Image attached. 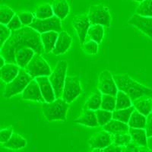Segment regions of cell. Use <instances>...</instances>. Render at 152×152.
Here are the masks:
<instances>
[{
    "mask_svg": "<svg viewBox=\"0 0 152 152\" xmlns=\"http://www.w3.org/2000/svg\"><path fill=\"white\" fill-rule=\"evenodd\" d=\"M23 47H31L36 53H44L40 34L29 26H24L19 30L12 31V35L1 47L0 54L8 63L16 64L15 53Z\"/></svg>",
    "mask_w": 152,
    "mask_h": 152,
    "instance_id": "6da1fadb",
    "label": "cell"
},
{
    "mask_svg": "<svg viewBox=\"0 0 152 152\" xmlns=\"http://www.w3.org/2000/svg\"><path fill=\"white\" fill-rule=\"evenodd\" d=\"M113 78L118 90L126 93L132 101L144 96L152 97V88L142 85L128 74H115Z\"/></svg>",
    "mask_w": 152,
    "mask_h": 152,
    "instance_id": "7a4b0ae2",
    "label": "cell"
},
{
    "mask_svg": "<svg viewBox=\"0 0 152 152\" xmlns=\"http://www.w3.org/2000/svg\"><path fill=\"white\" fill-rule=\"evenodd\" d=\"M69 104L63 99L56 98L51 103H43L42 112L48 122L66 121Z\"/></svg>",
    "mask_w": 152,
    "mask_h": 152,
    "instance_id": "3957f363",
    "label": "cell"
},
{
    "mask_svg": "<svg viewBox=\"0 0 152 152\" xmlns=\"http://www.w3.org/2000/svg\"><path fill=\"white\" fill-rule=\"evenodd\" d=\"M34 78L27 72L25 69L21 68L17 77L12 80L10 83L6 84L3 92V97L6 99H9L18 94L22 93L28 84Z\"/></svg>",
    "mask_w": 152,
    "mask_h": 152,
    "instance_id": "277c9868",
    "label": "cell"
},
{
    "mask_svg": "<svg viewBox=\"0 0 152 152\" xmlns=\"http://www.w3.org/2000/svg\"><path fill=\"white\" fill-rule=\"evenodd\" d=\"M68 63L66 60H60L57 62L52 74L49 76V79L53 87L56 98H61L66 78Z\"/></svg>",
    "mask_w": 152,
    "mask_h": 152,
    "instance_id": "5b68a950",
    "label": "cell"
},
{
    "mask_svg": "<svg viewBox=\"0 0 152 152\" xmlns=\"http://www.w3.org/2000/svg\"><path fill=\"white\" fill-rule=\"evenodd\" d=\"M88 18L91 24H100L109 28L111 24V15L109 8L102 5H94L88 10Z\"/></svg>",
    "mask_w": 152,
    "mask_h": 152,
    "instance_id": "8992f818",
    "label": "cell"
},
{
    "mask_svg": "<svg viewBox=\"0 0 152 152\" xmlns=\"http://www.w3.org/2000/svg\"><path fill=\"white\" fill-rule=\"evenodd\" d=\"M25 70L34 79L40 76L49 77L53 72L47 61L38 53H35L31 62L25 68Z\"/></svg>",
    "mask_w": 152,
    "mask_h": 152,
    "instance_id": "52a82bcc",
    "label": "cell"
},
{
    "mask_svg": "<svg viewBox=\"0 0 152 152\" xmlns=\"http://www.w3.org/2000/svg\"><path fill=\"white\" fill-rule=\"evenodd\" d=\"M81 91H82V88H81L79 77L78 76H66L62 98L66 102L70 104L78 98V97H79Z\"/></svg>",
    "mask_w": 152,
    "mask_h": 152,
    "instance_id": "ba28073f",
    "label": "cell"
},
{
    "mask_svg": "<svg viewBox=\"0 0 152 152\" xmlns=\"http://www.w3.org/2000/svg\"><path fill=\"white\" fill-rule=\"evenodd\" d=\"M29 27L34 29L40 34L46 33L49 31H56L59 33L62 31L61 20L55 15L46 19H38L35 18Z\"/></svg>",
    "mask_w": 152,
    "mask_h": 152,
    "instance_id": "9c48e42d",
    "label": "cell"
},
{
    "mask_svg": "<svg viewBox=\"0 0 152 152\" xmlns=\"http://www.w3.org/2000/svg\"><path fill=\"white\" fill-rule=\"evenodd\" d=\"M97 88L102 94H110L116 96L118 92V88L115 82L113 75L108 70H104L98 76Z\"/></svg>",
    "mask_w": 152,
    "mask_h": 152,
    "instance_id": "30bf717a",
    "label": "cell"
},
{
    "mask_svg": "<svg viewBox=\"0 0 152 152\" xmlns=\"http://www.w3.org/2000/svg\"><path fill=\"white\" fill-rule=\"evenodd\" d=\"M113 143V135L105 130L94 133L88 140L89 147L92 149H104Z\"/></svg>",
    "mask_w": 152,
    "mask_h": 152,
    "instance_id": "8fae6325",
    "label": "cell"
},
{
    "mask_svg": "<svg viewBox=\"0 0 152 152\" xmlns=\"http://www.w3.org/2000/svg\"><path fill=\"white\" fill-rule=\"evenodd\" d=\"M72 25L78 34L81 45L83 44L88 36V30L91 25L88 14H81L75 16L72 21Z\"/></svg>",
    "mask_w": 152,
    "mask_h": 152,
    "instance_id": "7c38bea8",
    "label": "cell"
},
{
    "mask_svg": "<svg viewBox=\"0 0 152 152\" xmlns=\"http://www.w3.org/2000/svg\"><path fill=\"white\" fill-rule=\"evenodd\" d=\"M128 23L152 39V17H145L135 13L129 18Z\"/></svg>",
    "mask_w": 152,
    "mask_h": 152,
    "instance_id": "4fadbf2b",
    "label": "cell"
},
{
    "mask_svg": "<svg viewBox=\"0 0 152 152\" xmlns=\"http://www.w3.org/2000/svg\"><path fill=\"white\" fill-rule=\"evenodd\" d=\"M21 98L24 100H31L38 103H45L41 91L36 79H33L28 84L24 91L21 93Z\"/></svg>",
    "mask_w": 152,
    "mask_h": 152,
    "instance_id": "5bb4252c",
    "label": "cell"
},
{
    "mask_svg": "<svg viewBox=\"0 0 152 152\" xmlns=\"http://www.w3.org/2000/svg\"><path fill=\"white\" fill-rule=\"evenodd\" d=\"M40 86L42 95L45 100V102L51 103L56 99L53 87L49 79L48 76H40L34 78Z\"/></svg>",
    "mask_w": 152,
    "mask_h": 152,
    "instance_id": "9a60e30c",
    "label": "cell"
},
{
    "mask_svg": "<svg viewBox=\"0 0 152 152\" xmlns=\"http://www.w3.org/2000/svg\"><path fill=\"white\" fill-rule=\"evenodd\" d=\"M72 43V37L66 31H61L59 33L56 43L52 53L56 56L63 55L71 47Z\"/></svg>",
    "mask_w": 152,
    "mask_h": 152,
    "instance_id": "2e32d148",
    "label": "cell"
},
{
    "mask_svg": "<svg viewBox=\"0 0 152 152\" xmlns=\"http://www.w3.org/2000/svg\"><path fill=\"white\" fill-rule=\"evenodd\" d=\"M74 123H77V124L83 125V126H88V127H91V128L100 126L95 111L85 109V108L83 109L81 115L78 118L74 119Z\"/></svg>",
    "mask_w": 152,
    "mask_h": 152,
    "instance_id": "e0dca14e",
    "label": "cell"
},
{
    "mask_svg": "<svg viewBox=\"0 0 152 152\" xmlns=\"http://www.w3.org/2000/svg\"><path fill=\"white\" fill-rule=\"evenodd\" d=\"M35 53H36L34 50L31 47H23L19 49L15 53L16 64L20 68L25 69Z\"/></svg>",
    "mask_w": 152,
    "mask_h": 152,
    "instance_id": "ac0fdd59",
    "label": "cell"
},
{
    "mask_svg": "<svg viewBox=\"0 0 152 152\" xmlns=\"http://www.w3.org/2000/svg\"><path fill=\"white\" fill-rule=\"evenodd\" d=\"M20 69L21 68L17 64L6 62L5 66L1 67V69H0L1 79L5 84L10 83L12 80H14L17 77L18 75L19 74Z\"/></svg>",
    "mask_w": 152,
    "mask_h": 152,
    "instance_id": "d6986e66",
    "label": "cell"
},
{
    "mask_svg": "<svg viewBox=\"0 0 152 152\" xmlns=\"http://www.w3.org/2000/svg\"><path fill=\"white\" fill-rule=\"evenodd\" d=\"M132 106L137 111L148 116L152 113V99L151 97L144 96L132 101Z\"/></svg>",
    "mask_w": 152,
    "mask_h": 152,
    "instance_id": "ffe728a7",
    "label": "cell"
},
{
    "mask_svg": "<svg viewBox=\"0 0 152 152\" xmlns=\"http://www.w3.org/2000/svg\"><path fill=\"white\" fill-rule=\"evenodd\" d=\"M129 128L130 127L127 123H123L114 119H112L107 124L103 126V129L111 133L112 135L129 133Z\"/></svg>",
    "mask_w": 152,
    "mask_h": 152,
    "instance_id": "44dd1931",
    "label": "cell"
},
{
    "mask_svg": "<svg viewBox=\"0 0 152 152\" xmlns=\"http://www.w3.org/2000/svg\"><path fill=\"white\" fill-rule=\"evenodd\" d=\"M58 37H59V33L56 31H49L46 33L40 34V38H41L45 53L48 54L53 52Z\"/></svg>",
    "mask_w": 152,
    "mask_h": 152,
    "instance_id": "7402d4cb",
    "label": "cell"
},
{
    "mask_svg": "<svg viewBox=\"0 0 152 152\" xmlns=\"http://www.w3.org/2000/svg\"><path fill=\"white\" fill-rule=\"evenodd\" d=\"M52 8L54 15L59 18L61 21L64 20L70 13V5L67 0H54Z\"/></svg>",
    "mask_w": 152,
    "mask_h": 152,
    "instance_id": "603a6c76",
    "label": "cell"
},
{
    "mask_svg": "<svg viewBox=\"0 0 152 152\" xmlns=\"http://www.w3.org/2000/svg\"><path fill=\"white\" fill-rule=\"evenodd\" d=\"M27 140L18 133H13V135L8 142L2 144V147L11 150H20L27 146Z\"/></svg>",
    "mask_w": 152,
    "mask_h": 152,
    "instance_id": "cb8c5ba5",
    "label": "cell"
},
{
    "mask_svg": "<svg viewBox=\"0 0 152 152\" xmlns=\"http://www.w3.org/2000/svg\"><path fill=\"white\" fill-rule=\"evenodd\" d=\"M129 133L131 135L132 142L140 146L148 147V138L145 129L129 128Z\"/></svg>",
    "mask_w": 152,
    "mask_h": 152,
    "instance_id": "d4e9b609",
    "label": "cell"
},
{
    "mask_svg": "<svg viewBox=\"0 0 152 152\" xmlns=\"http://www.w3.org/2000/svg\"><path fill=\"white\" fill-rule=\"evenodd\" d=\"M102 93L99 90L93 92L86 100L84 108L94 111L100 109L102 104Z\"/></svg>",
    "mask_w": 152,
    "mask_h": 152,
    "instance_id": "484cf974",
    "label": "cell"
},
{
    "mask_svg": "<svg viewBox=\"0 0 152 152\" xmlns=\"http://www.w3.org/2000/svg\"><path fill=\"white\" fill-rule=\"evenodd\" d=\"M146 120H147V116H144L143 114L140 113L138 111L135 110L132 113L128 125L130 128L145 129L146 126Z\"/></svg>",
    "mask_w": 152,
    "mask_h": 152,
    "instance_id": "4316f807",
    "label": "cell"
},
{
    "mask_svg": "<svg viewBox=\"0 0 152 152\" xmlns=\"http://www.w3.org/2000/svg\"><path fill=\"white\" fill-rule=\"evenodd\" d=\"M88 37L98 44L101 43L104 37V26L100 24H91L88 31Z\"/></svg>",
    "mask_w": 152,
    "mask_h": 152,
    "instance_id": "83f0119b",
    "label": "cell"
},
{
    "mask_svg": "<svg viewBox=\"0 0 152 152\" xmlns=\"http://www.w3.org/2000/svg\"><path fill=\"white\" fill-rule=\"evenodd\" d=\"M35 18L38 19H46L54 16L52 5L49 3H43L38 5L34 12Z\"/></svg>",
    "mask_w": 152,
    "mask_h": 152,
    "instance_id": "f1b7e54d",
    "label": "cell"
},
{
    "mask_svg": "<svg viewBox=\"0 0 152 152\" xmlns=\"http://www.w3.org/2000/svg\"><path fill=\"white\" fill-rule=\"evenodd\" d=\"M135 110V107L133 106L129 107V108H126V109L115 110L113 112V119L119 120V121L123 122V123L128 124L132 113Z\"/></svg>",
    "mask_w": 152,
    "mask_h": 152,
    "instance_id": "f546056e",
    "label": "cell"
},
{
    "mask_svg": "<svg viewBox=\"0 0 152 152\" xmlns=\"http://www.w3.org/2000/svg\"><path fill=\"white\" fill-rule=\"evenodd\" d=\"M116 110L126 109L132 106V101L128 95L121 91H118L116 95Z\"/></svg>",
    "mask_w": 152,
    "mask_h": 152,
    "instance_id": "4dcf8cb0",
    "label": "cell"
},
{
    "mask_svg": "<svg viewBox=\"0 0 152 152\" xmlns=\"http://www.w3.org/2000/svg\"><path fill=\"white\" fill-rule=\"evenodd\" d=\"M135 14L145 17H152V0H144L135 9Z\"/></svg>",
    "mask_w": 152,
    "mask_h": 152,
    "instance_id": "1f68e13d",
    "label": "cell"
},
{
    "mask_svg": "<svg viewBox=\"0 0 152 152\" xmlns=\"http://www.w3.org/2000/svg\"><path fill=\"white\" fill-rule=\"evenodd\" d=\"M15 12L7 5H2L0 7V21L1 24L7 25L15 15Z\"/></svg>",
    "mask_w": 152,
    "mask_h": 152,
    "instance_id": "d6a6232c",
    "label": "cell"
},
{
    "mask_svg": "<svg viewBox=\"0 0 152 152\" xmlns=\"http://www.w3.org/2000/svg\"><path fill=\"white\" fill-rule=\"evenodd\" d=\"M116 96L110 94L102 95V104L100 109L113 112L116 110Z\"/></svg>",
    "mask_w": 152,
    "mask_h": 152,
    "instance_id": "836d02e7",
    "label": "cell"
},
{
    "mask_svg": "<svg viewBox=\"0 0 152 152\" xmlns=\"http://www.w3.org/2000/svg\"><path fill=\"white\" fill-rule=\"evenodd\" d=\"M95 113H96L99 126H102V127L107 124L113 119V112L111 111L99 109L95 111Z\"/></svg>",
    "mask_w": 152,
    "mask_h": 152,
    "instance_id": "e575fe53",
    "label": "cell"
},
{
    "mask_svg": "<svg viewBox=\"0 0 152 152\" xmlns=\"http://www.w3.org/2000/svg\"><path fill=\"white\" fill-rule=\"evenodd\" d=\"M81 47L84 52L88 55H95L98 52V43L92 40L85 41Z\"/></svg>",
    "mask_w": 152,
    "mask_h": 152,
    "instance_id": "d590c367",
    "label": "cell"
},
{
    "mask_svg": "<svg viewBox=\"0 0 152 152\" xmlns=\"http://www.w3.org/2000/svg\"><path fill=\"white\" fill-rule=\"evenodd\" d=\"M132 142V137L129 133H123L113 135V143L120 146H126Z\"/></svg>",
    "mask_w": 152,
    "mask_h": 152,
    "instance_id": "8d00e7d4",
    "label": "cell"
},
{
    "mask_svg": "<svg viewBox=\"0 0 152 152\" xmlns=\"http://www.w3.org/2000/svg\"><path fill=\"white\" fill-rule=\"evenodd\" d=\"M18 17L21 20V23L24 26H29L31 23L33 22L35 15L30 12H21L18 13Z\"/></svg>",
    "mask_w": 152,
    "mask_h": 152,
    "instance_id": "74e56055",
    "label": "cell"
},
{
    "mask_svg": "<svg viewBox=\"0 0 152 152\" xmlns=\"http://www.w3.org/2000/svg\"><path fill=\"white\" fill-rule=\"evenodd\" d=\"M12 35V30L9 29L7 25L1 24L0 25V39H1V47L5 44Z\"/></svg>",
    "mask_w": 152,
    "mask_h": 152,
    "instance_id": "f35d334b",
    "label": "cell"
},
{
    "mask_svg": "<svg viewBox=\"0 0 152 152\" xmlns=\"http://www.w3.org/2000/svg\"><path fill=\"white\" fill-rule=\"evenodd\" d=\"M13 133H14V131H13V128L12 126H9L7 128L1 130L0 132V142L2 143V145L10 139Z\"/></svg>",
    "mask_w": 152,
    "mask_h": 152,
    "instance_id": "ab89813d",
    "label": "cell"
},
{
    "mask_svg": "<svg viewBox=\"0 0 152 152\" xmlns=\"http://www.w3.org/2000/svg\"><path fill=\"white\" fill-rule=\"evenodd\" d=\"M7 27L12 31H16V30H19L22 28L23 24L18 15H15L13 17V18L10 21V22L7 24Z\"/></svg>",
    "mask_w": 152,
    "mask_h": 152,
    "instance_id": "60d3db41",
    "label": "cell"
},
{
    "mask_svg": "<svg viewBox=\"0 0 152 152\" xmlns=\"http://www.w3.org/2000/svg\"><path fill=\"white\" fill-rule=\"evenodd\" d=\"M104 152H125L124 146H120V145H117L116 144H111L108 147L105 148L103 149Z\"/></svg>",
    "mask_w": 152,
    "mask_h": 152,
    "instance_id": "b9f144b4",
    "label": "cell"
},
{
    "mask_svg": "<svg viewBox=\"0 0 152 152\" xmlns=\"http://www.w3.org/2000/svg\"><path fill=\"white\" fill-rule=\"evenodd\" d=\"M145 129L146 131L148 138H152V113L149 114L147 116L146 126H145Z\"/></svg>",
    "mask_w": 152,
    "mask_h": 152,
    "instance_id": "7bdbcfd3",
    "label": "cell"
},
{
    "mask_svg": "<svg viewBox=\"0 0 152 152\" xmlns=\"http://www.w3.org/2000/svg\"><path fill=\"white\" fill-rule=\"evenodd\" d=\"M141 147L142 146L137 145L136 143L132 141L128 145L124 146V150L125 152H138L140 150Z\"/></svg>",
    "mask_w": 152,
    "mask_h": 152,
    "instance_id": "ee69618b",
    "label": "cell"
},
{
    "mask_svg": "<svg viewBox=\"0 0 152 152\" xmlns=\"http://www.w3.org/2000/svg\"><path fill=\"white\" fill-rule=\"evenodd\" d=\"M138 152H152V150L149 148L148 147H143V146H142Z\"/></svg>",
    "mask_w": 152,
    "mask_h": 152,
    "instance_id": "f6af8a7d",
    "label": "cell"
},
{
    "mask_svg": "<svg viewBox=\"0 0 152 152\" xmlns=\"http://www.w3.org/2000/svg\"><path fill=\"white\" fill-rule=\"evenodd\" d=\"M0 60H1L0 67H2V66H4L5 65V63H6V61H5V59H4V57H2V56H1V57H0Z\"/></svg>",
    "mask_w": 152,
    "mask_h": 152,
    "instance_id": "bcb514c9",
    "label": "cell"
},
{
    "mask_svg": "<svg viewBox=\"0 0 152 152\" xmlns=\"http://www.w3.org/2000/svg\"><path fill=\"white\" fill-rule=\"evenodd\" d=\"M90 152H104V151H103V149L94 148V149H92L91 151H90Z\"/></svg>",
    "mask_w": 152,
    "mask_h": 152,
    "instance_id": "7dc6e473",
    "label": "cell"
},
{
    "mask_svg": "<svg viewBox=\"0 0 152 152\" xmlns=\"http://www.w3.org/2000/svg\"><path fill=\"white\" fill-rule=\"evenodd\" d=\"M134 1H135V2H139V3H140V2H143L144 0H134Z\"/></svg>",
    "mask_w": 152,
    "mask_h": 152,
    "instance_id": "c3c4849f",
    "label": "cell"
}]
</instances>
